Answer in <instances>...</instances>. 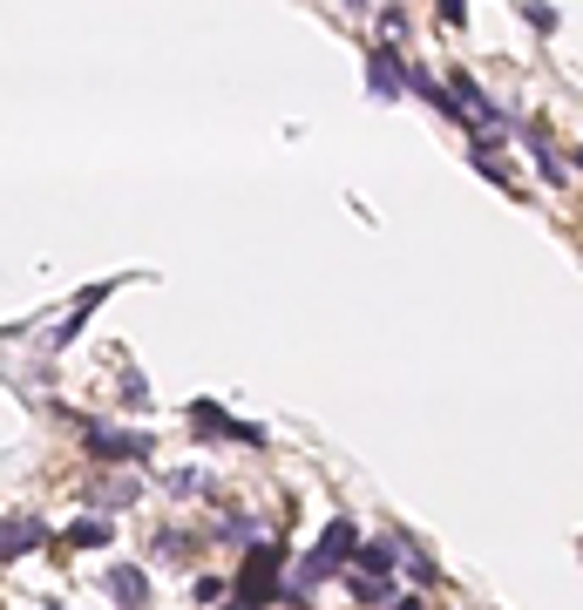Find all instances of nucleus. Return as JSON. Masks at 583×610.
Listing matches in <instances>:
<instances>
[{
	"mask_svg": "<svg viewBox=\"0 0 583 610\" xmlns=\"http://www.w3.org/2000/svg\"><path fill=\"white\" fill-rule=\"evenodd\" d=\"M346 556H360V529L339 515V522L326 529V536L313 543V556L299 563V577H292V590H285V597H299V603H305V590H313V584H326V577H333V569H339Z\"/></svg>",
	"mask_w": 583,
	"mask_h": 610,
	"instance_id": "1",
	"label": "nucleus"
},
{
	"mask_svg": "<svg viewBox=\"0 0 583 610\" xmlns=\"http://www.w3.org/2000/svg\"><path fill=\"white\" fill-rule=\"evenodd\" d=\"M279 563H285V543H251L245 577H238V603L265 610V603H271V590H279Z\"/></svg>",
	"mask_w": 583,
	"mask_h": 610,
	"instance_id": "2",
	"label": "nucleus"
},
{
	"mask_svg": "<svg viewBox=\"0 0 583 610\" xmlns=\"http://www.w3.org/2000/svg\"><path fill=\"white\" fill-rule=\"evenodd\" d=\"M82 447H89L96 462H149V434L102 428V421H89V428H82Z\"/></svg>",
	"mask_w": 583,
	"mask_h": 610,
	"instance_id": "3",
	"label": "nucleus"
},
{
	"mask_svg": "<svg viewBox=\"0 0 583 610\" xmlns=\"http://www.w3.org/2000/svg\"><path fill=\"white\" fill-rule=\"evenodd\" d=\"M190 421H198V434H224V441H251V447H265V428L231 421L217 400H190Z\"/></svg>",
	"mask_w": 583,
	"mask_h": 610,
	"instance_id": "4",
	"label": "nucleus"
},
{
	"mask_svg": "<svg viewBox=\"0 0 583 610\" xmlns=\"http://www.w3.org/2000/svg\"><path fill=\"white\" fill-rule=\"evenodd\" d=\"M367 89H373V102H394L407 89V68H401V55L386 48V41H380V48H367Z\"/></svg>",
	"mask_w": 583,
	"mask_h": 610,
	"instance_id": "5",
	"label": "nucleus"
},
{
	"mask_svg": "<svg viewBox=\"0 0 583 610\" xmlns=\"http://www.w3.org/2000/svg\"><path fill=\"white\" fill-rule=\"evenodd\" d=\"M42 543H48L42 515H8V536H0V556H8V563H21L27 550H42Z\"/></svg>",
	"mask_w": 583,
	"mask_h": 610,
	"instance_id": "6",
	"label": "nucleus"
},
{
	"mask_svg": "<svg viewBox=\"0 0 583 610\" xmlns=\"http://www.w3.org/2000/svg\"><path fill=\"white\" fill-rule=\"evenodd\" d=\"M102 590H109L115 603H123V610H143V603H149V577H143V569H136V563H115Z\"/></svg>",
	"mask_w": 583,
	"mask_h": 610,
	"instance_id": "7",
	"label": "nucleus"
},
{
	"mask_svg": "<svg viewBox=\"0 0 583 610\" xmlns=\"http://www.w3.org/2000/svg\"><path fill=\"white\" fill-rule=\"evenodd\" d=\"M68 543H75V550H109L115 536H109L102 515H75V522H68Z\"/></svg>",
	"mask_w": 583,
	"mask_h": 610,
	"instance_id": "8",
	"label": "nucleus"
},
{
	"mask_svg": "<svg viewBox=\"0 0 583 610\" xmlns=\"http://www.w3.org/2000/svg\"><path fill=\"white\" fill-rule=\"evenodd\" d=\"M360 577H386V569H394L401 563V543H360Z\"/></svg>",
	"mask_w": 583,
	"mask_h": 610,
	"instance_id": "9",
	"label": "nucleus"
},
{
	"mask_svg": "<svg viewBox=\"0 0 583 610\" xmlns=\"http://www.w3.org/2000/svg\"><path fill=\"white\" fill-rule=\"evenodd\" d=\"M346 590H354V603H367V610H380V603H394V584H386V577H354V584H346Z\"/></svg>",
	"mask_w": 583,
	"mask_h": 610,
	"instance_id": "10",
	"label": "nucleus"
},
{
	"mask_svg": "<svg viewBox=\"0 0 583 610\" xmlns=\"http://www.w3.org/2000/svg\"><path fill=\"white\" fill-rule=\"evenodd\" d=\"M401 34H407V8H401V0H386V8H380V41L394 48Z\"/></svg>",
	"mask_w": 583,
	"mask_h": 610,
	"instance_id": "11",
	"label": "nucleus"
},
{
	"mask_svg": "<svg viewBox=\"0 0 583 610\" xmlns=\"http://www.w3.org/2000/svg\"><path fill=\"white\" fill-rule=\"evenodd\" d=\"M136 502V481H96V509H123Z\"/></svg>",
	"mask_w": 583,
	"mask_h": 610,
	"instance_id": "12",
	"label": "nucleus"
},
{
	"mask_svg": "<svg viewBox=\"0 0 583 610\" xmlns=\"http://www.w3.org/2000/svg\"><path fill=\"white\" fill-rule=\"evenodd\" d=\"M401 563L414 569V584H435V563H427V556L414 550V536H401Z\"/></svg>",
	"mask_w": 583,
	"mask_h": 610,
	"instance_id": "13",
	"label": "nucleus"
},
{
	"mask_svg": "<svg viewBox=\"0 0 583 610\" xmlns=\"http://www.w3.org/2000/svg\"><path fill=\"white\" fill-rule=\"evenodd\" d=\"M475 170H482V177H489V184H502V190H516V177H509V170H502V163H495V156H489V143H482V149H475Z\"/></svg>",
	"mask_w": 583,
	"mask_h": 610,
	"instance_id": "14",
	"label": "nucleus"
},
{
	"mask_svg": "<svg viewBox=\"0 0 583 610\" xmlns=\"http://www.w3.org/2000/svg\"><path fill=\"white\" fill-rule=\"evenodd\" d=\"M523 21H529L536 34H550V27H557V8H542V0H523Z\"/></svg>",
	"mask_w": 583,
	"mask_h": 610,
	"instance_id": "15",
	"label": "nucleus"
},
{
	"mask_svg": "<svg viewBox=\"0 0 583 610\" xmlns=\"http://www.w3.org/2000/svg\"><path fill=\"white\" fill-rule=\"evenodd\" d=\"M190 597H198V603H224V584L217 577H198V590H190Z\"/></svg>",
	"mask_w": 583,
	"mask_h": 610,
	"instance_id": "16",
	"label": "nucleus"
},
{
	"mask_svg": "<svg viewBox=\"0 0 583 610\" xmlns=\"http://www.w3.org/2000/svg\"><path fill=\"white\" fill-rule=\"evenodd\" d=\"M123 400H130V407H149V387H143V374H130V380H123Z\"/></svg>",
	"mask_w": 583,
	"mask_h": 610,
	"instance_id": "17",
	"label": "nucleus"
},
{
	"mask_svg": "<svg viewBox=\"0 0 583 610\" xmlns=\"http://www.w3.org/2000/svg\"><path fill=\"white\" fill-rule=\"evenodd\" d=\"M441 21H448V27H461V21H469V0H441Z\"/></svg>",
	"mask_w": 583,
	"mask_h": 610,
	"instance_id": "18",
	"label": "nucleus"
},
{
	"mask_svg": "<svg viewBox=\"0 0 583 610\" xmlns=\"http://www.w3.org/2000/svg\"><path fill=\"white\" fill-rule=\"evenodd\" d=\"M394 610H421V603H414V597H401V603H394Z\"/></svg>",
	"mask_w": 583,
	"mask_h": 610,
	"instance_id": "19",
	"label": "nucleus"
},
{
	"mask_svg": "<svg viewBox=\"0 0 583 610\" xmlns=\"http://www.w3.org/2000/svg\"><path fill=\"white\" fill-rule=\"evenodd\" d=\"M570 163H576V170H583V149H570Z\"/></svg>",
	"mask_w": 583,
	"mask_h": 610,
	"instance_id": "20",
	"label": "nucleus"
},
{
	"mask_svg": "<svg viewBox=\"0 0 583 610\" xmlns=\"http://www.w3.org/2000/svg\"><path fill=\"white\" fill-rule=\"evenodd\" d=\"M224 610H251V603H224Z\"/></svg>",
	"mask_w": 583,
	"mask_h": 610,
	"instance_id": "21",
	"label": "nucleus"
}]
</instances>
